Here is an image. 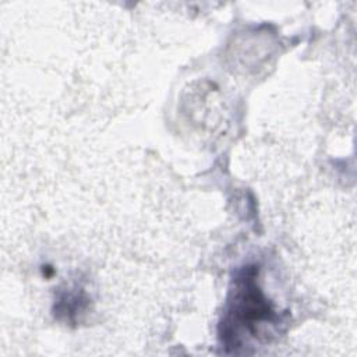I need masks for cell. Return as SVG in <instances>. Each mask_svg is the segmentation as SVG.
Segmentation results:
<instances>
[{
    "mask_svg": "<svg viewBox=\"0 0 357 357\" xmlns=\"http://www.w3.org/2000/svg\"><path fill=\"white\" fill-rule=\"evenodd\" d=\"M257 273L255 266H247L236 276L220 321L219 337L223 346L233 351L244 344L245 335L257 337L264 325L275 324L278 319L272 304L258 287Z\"/></svg>",
    "mask_w": 357,
    "mask_h": 357,
    "instance_id": "1",
    "label": "cell"
}]
</instances>
